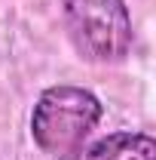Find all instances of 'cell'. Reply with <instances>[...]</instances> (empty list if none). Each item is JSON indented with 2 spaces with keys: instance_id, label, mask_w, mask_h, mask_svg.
<instances>
[{
  "instance_id": "3",
  "label": "cell",
  "mask_w": 156,
  "mask_h": 160,
  "mask_svg": "<svg viewBox=\"0 0 156 160\" xmlns=\"http://www.w3.org/2000/svg\"><path fill=\"white\" fill-rule=\"evenodd\" d=\"M55 160H156V142L147 132H110L95 142H83L77 148L58 154Z\"/></svg>"
},
{
  "instance_id": "2",
  "label": "cell",
  "mask_w": 156,
  "mask_h": 160,
  "mask_svg": "<svg viewBox=\"0 0 156 160\" xmlns=\"http://www.w3.org/2000/svg\"><path fill=\"white\" fill-rule=\"evenodd\" d=\"M61 19L80 59L117 65L132 52V16L126 0H61Z\"/></svg>"
},
{
  "instance_id": "1",
  "label": "cell",
  "mask_w": 156,
  "mask_h": 160,
  "mask_svg": "<svg viewBox=\"0 0 156 160\" xmlns=\"http://www.w3.org/2000/svg\"><path fill=\"white\" fill-rule=\"evenodd\" d=\"M104 114V105L86 86H46L31 111V139L43 154H64L92 136Z\"/></svg>"
}]
</instances>
